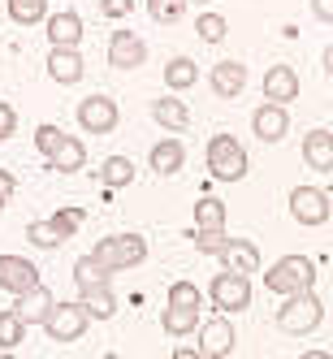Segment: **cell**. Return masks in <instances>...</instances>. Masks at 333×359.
I'll return each instance as SVG.
<instances>
[{"label":"cell","mask_w":333,"mask_h":359,"mask_svg":"<svg viewBox=\"0 0 333 359\" xmlns=\"http://www.w3.org/2000/svg\"><path fill=\"white\" fill-rule=\"evenodd\" d=\"M27 238H31L35 247H43V251H53V247L65 243V238H61V229H57L53 221H31V225H27Z\"/></svg>","instance_id":"obj_33"},{"label":"cell","mask_w":333,"mask_h":359,"mask_svg":"<svg viewBox=\"0 0 333 359\" xmlns=\"http://www.w3.org/2000/svg\"><path fill=\"white\" fill-rule=\"evenodd\" d=\"M61 139H65V130H61V126H53V121H43L39 130H35V147L43 151V156H48V151H53Z\"/></svg>","instance_id":"obj_37"},{"label":"cell","mask_w":333,"mask_h":359,"mask_svg":"<svg viewBox=\"0 0 333 359\" xmlns=\"http://www.w3.org/2000/svg\"><path fill=\"white\" fill-rule=\"evenodd\" d=\"M117 121H121V109H117V100L104 95V91H95L87 100H79V126L87 135H113L117 130Z\"/></svg>","instance_id":"obj_6"},{"label":"cell","mask_w":333,"mask_h":359,"mask_svg":"<svg viewBox=\"0 0 333 359\" xmlns=\"http://www.w3.org/2000/svg\"><path fill=\"white\" fill-rule=\"evenodd\" d=\"M251 130H255V139H264V143H281L290 135V113H286V104H264L251 113Z\"/></svg>","instance_id":"obj_11"},{"label":"cell","mask_w":333,"mask_h":359,"mask_svg":"<svg viewBox=\"0 0 333 359\" xmlns=\"http://www.w3.org/2000/svg\"><path fill=\"white\" fill-rule=\"evenodd\" d=\"M48 43L53 48H79L83 43V18L74 9H61V13H48Z\"/></svg>","instance_id":"obj_15"},{"label":"cell","mask_w":333,"mask_h":359,"mask_svg":"<svg viewBox=\"0 0 333 359\" xmlns=\"http://www.w3.org/2000/svg\"><path fill=\"white\" fill-rule=\"evenodd\" d=\"M203 161H208L217 182H243L247 177V151L234 135H212L203 147Z\"/></svg>","instance_id":"obj_3"},{"label":"cell","mask_w":333,"mask_h":359,"mask_svg":"<svg viewBox=\"0 0 333 359\" xmlns=\"http://www.w3.org/2000/svg\"><path fill=\"white\" fill-rule=\"evenodd\" d=\"M303 359H333V355H329V351H307Z\"/></svg>","instance_id":"obj_44"},{"label":"cell","mask_w":333,"mask_h":359,"mask_svg":"<svg viewBox=\"0 0 333 359\" xmlns=\"http://www.w3.org/2000/svg\"><path fill=\"white\" fill-rule=\"evenodd\" d=\"M22 338H27V325H22V316L13 307H5V312H0V351H13Z\"/></svg>","instance_id":"obj_30"},{"label":"cell","mask_w":333,"mask_h":359,"mask_svg":"<svg viewBox=\"0 0 333 359\" xmlns=\"http://www.w3.org/2000/svg\"><path fill=\"white\" fill-rule=\"evenodd\" d=\"M191 0H147V13L151 22H161V27H173V22H182Z\"/></svg>","instance_id":"obj_31"},{"label":"cell","mask_w":333,"mask_h":359,"mask_svg":"<svg viewBox=\"0 0 333 359\" xmlns=\"http://www.w3.org/2000/svg\"><path fill=\"white\" fill-rule=\"evenodd\" d=\"M208 299H212V307L221 316H229V312H247L251 307V277H243V273H217L212 281H208Z\"/></svg>","instance_id":"obj_5"},{"label":"cell","mask_w":333,"mask_h":359,"mask_svg":"<svg viewBox=\"0 0 333 359\" xmlns=\"http://www.w3.org/2000/svg\"><path fill=\"white\" fill-rule=\"evenodd\" d=\"M53 307H57L53 290H48L43 281H39L35 290H27V294H18V303H13V312L22 316V325H43V320H48V312H53Z\"/></svg>","instance_id":"obj_18"},{"label":"cell","mask_w":333,"mask_h":359,"mask_svg":"<svg viewBox=\"0 0 333 359\" xmlns=\"http://www.w3.org/2000/svg\"><path fill=\"white\" fill-rule=\"evenodd\" d=\"M35 286H39V269L27 260V255H0V290L27 294Z\"/></svg>","instance_id":"obj_10"},{"label":"cell","mask_w":333,"mask_h":359,"mask_svg":"<svg viewBox=\"0 0 333 359\" xmlns=\"http://www.w3.org/2000/svg\"><path fill=\"white\" fill-rule=\"evenodd\" d=\"M95 260L104 264L109 273H125V269H135L147 260V238L143 234H109V238H100L95 243Z\"/></svg>","instance_id":"obj_4"},{"label":"cell","mask_w":333,"mask_h":359,"mask_svg":"<svg viewBox=\"0 0 333 359\" xmlns=\"http://www.w3.org/2000/svg\"><path fill=\"white\" fill-rule=\"evenodd\" d=\"M221 264H225V273L251 277V273H260V247H255L251 238H229L225 251H221Z\"/></svg>","instance_id":"obj_16"},{"label":"cell","mask_w":333,"mask_h":359,"mask_svg":"<svg viewBox=\"0 0 333 359\" xmlns=\"http://www.w3.org/2000/svg\"><path fill=\"white\" fill-rule=\"evenodd\" d=\"M13 191H18V177H13L9 169H0V208L13 199Z\"/></svg>","instance_id":"obj_40"},{"label":"cell","mask_w":333,"mask_h":359,"mask_svg":"<svg viewBox=\"0 0 333 359\" xmlns=\"http://www.w3.org/2000/svg\"><path fill=\"white\" fill-rule=\"evenodd\" d=\"M95 182L104 187V191H121V187H130V182H135V161H130V156H109V161H100Z\"/></svg>","instance_id":"obj_23"},{"label":"cell","mask_w":333,"mask_h":359,"mask_svg":"<svg viewBox=\"0 0 333 359\" xmlns=\"http://www.w3.org/2000/svg\"><path fill=\"white\" fill-rule=\"evenodd\" d=\"M130 13H135V0H100V18L121 22V18H130Z\"/></svg>","instance_id":"obj_38"},{"label":"cell","mask_w":333,"mask_h":359,"mask_svg":"<svg viewBox=\"0 0 333 359\" xmlns=\"http://www.w3.org/2000/svg\"><path fill=\"white\" fill-rule=\"evenodd\" d=\"M151 117H156V126L169 130V135H182L186 126H191V109L182 104V100H173V95L151 100Z\"/></svg>","instance_id":"obj_21"},{"label":"cell","mask_w":333,"mask_h":359,"mask_svg":"<svg viewBox=\"0 0 333 359\" xmlns=\"http://www.w3.org/2000/svg\"><path fill=\"white\" fill-rule=\"evenodd\" d=\"M225 221H229V212H225L221 199H208V195H203V199L195 203V229H225Z\"/></svg>","instance_id":"obj_28"},{"label":"cell","mask_w":333,"mask_h":359,"mask_svg":"<svg viewBox=\"0 0 333 359\" xmlns=\"http://www.w3.org/2000/svg\"><path fill=\"white\" fill-rule=\"evenodd\" d=\"M303 165L316 173H333V135L329 130H307L303 135Z\"/></svg>","instance_id":"obj_19"},{"label":"cell","mask_w":333,"mask_h":359,"mask_svg":"<svg viewBox=\"0 0 333 359\" xmlns=\"http://www.w3.org/2000/svg\"><path fill=\"white\" fill-rule=\"evenodd\" d=\"M0 359H18V355H9V351H5V355H0Z\"/></svg>","instance_id":"obj_45"},{"label":"cell","mask_w":333,"mask_h":359,"mask_svg":"<svg viewBox=\"0 0 333 359\" xmlns=\"http://www.w3.org/2000/svg\"><path fill=\"white\" fill-rule=\"evenodd\" d=\"M173 359H203V355H199L195 346H177V351H173Z\"/></svg>","instance_id":"obj_42"},{"label":"cell","mask_w":333,"mask_h":359,"mask_svg":"<svg viewBox=\"0 0 333 359\" xmlns=\"http://www.w3.org/2000/svg\"><path fill=\"white\" fill-rule=\"evenodd\" d=\"M79 307H83L91 320H109V316L117 312V299H113L109 286H95V290H83V294H79Z\"/></svg>","instance_id":"obj_26"},{"label":"cell","mask_w":333,"mask_h":359,"mask_svg":"<svg viewBox=\"0 0 333 359\" xmlns=\"http://www.w3.org/2000/svg\"><path fill=\"white\" fill-rule=\"evenodd\" d=\"M329 212H333V203H329V195L320 191V187H294L290 191V217L299 221V225H325L329 221Z\"/></svg>","instance_id":"obj_8"},{"label":"cell","mask_w":333,"mask_h":359,"mask_svg":"<svg viewBox=\"0 0 333 359\" xmlns=\"http://www.w3.org/2000/svg\"><path fill=\"white\" fill-rule=\"evenodd\" d=\"M9 5V18L18 27H35V22L48 18V0H5Z\"/></svg>","instance_id":"obj_29"},{"label":"cell","mask_w":333,"mask_h":359,"mask_svg":"<svg viewBox=\"0 0 333 359\" xmlns=\"http://www.w3.org/2000/svg\"><path fill=\"white\" fill-rule=\"evenodd\" d=\"M169 307H203V294L195 281H173L169 286Z\"/></svg>","instance_id":"obj_34"},{"label":"cell","mask_w":333,"mask_h":359,"mask_svg":"<svg viewBox=\"0 0 333 359\" xmlns=\"http://www.w3.org/2000/svg\"><path fill=\"white\" fill-rule=\"evenodd\" d=\"M312 18H316V22H329V27H333V0H312Z\"/></svg>","instance_id":"obj_41"},{"label":"cell","mask_w":333,"mask_h":359,"mask_svg":"<svg viewBox=\"0 0 333 359\" xmlns=\"http://www.w3.org/2000/svg\"><path fill=\"white\" fill-rule=\"evenodd\" d=\"M199 83V65L191 61V57H173L169 65H165V87L169 91H191Z\"/></svg>","instance_id":"obj_25"},{"label":"cell","mask_w":333,"mask_h":359,"mask_svg":"<svg viewBox=\"0 0 333 359\" xmlns=\"http://www.w3.org/2000/svg\"><path fill=\"white\" fill-rule=\"evenodd\" d=\"M13 130H18V113H13V104H5V100H0V143L13 139Z\"/></svg>","instance_id":"obj_39"},{"label":"cell","mask_w":333,"mask_h":359,"mask_svg":"<svg viewBox=\"0 0 333 359\" xmlns=\"http://www.w3.org/2000/svg\"><path fill=\"white\" fill-rule=\"evenodd\" d=\"M109 269L95 260V255H83V260H74V286L79 290H95V286H109Z\"/></svg>","instance_id":"obj_24"},{"label":"cell","mask_w":333,"mask_h":359,"mask_svg":"<svg viewBox=\"0 0 333 359\" xmlns=\"http://www.w3.org/2000/svg\"><path fill=\"white\" fill-rule=\"evenodd\" d=\"M161 325H165L169 338H186V333L199 329V307H165Z\"/></svg>","instance_id":"obj_27"},{"label":"cell","mask_w":333,"mask_h":359,"mask_svg":"<svg viewBox=\"0 0 333 359\" xmlns=\"http://www.w3.org/2000/svg\"><path fill=\"white\" fill-rule=\"evenodd\" d=\"M147 165L156 169L161 177H173L177 169L186 165V147H182V139H161L156 147L147 151Z\"/></svg>","instance_id":"obj_22"},{"label":"cell","mask_w":333,"mask_h":359,"mask_svg":"<svg viewBox=\"0 0 333 359\" xmlns=\"http://www.w3.org/2000/svg\"><path fill=\"white\" fill-rule=\"evenodd\" d=\"M48 74H53V83H61V87H79L83 74H87L83 53L79 48H53V53H48Z\"/></svg>","instance_id":"obj_13"},{"label":"cell","mask_w":333,"mask_h":359,"mask_svg":"<svg viewBox=\"0 0 333 359\" xmlns=\"http://www.w3.org/2000/svg\"><path fill=\"white\" fill-rule=\"evenodd\" d=\"M48 221L61 229V238H74V234H79V225L87 221V212H83V208H61V212H53Z\"/></svg>","instance_id":"obj_36"},{"label":"cell","mask_w":333,"mask_h":359,"mask_svg":"<svg viewBox=\"0 0 333 359\" xmlns=\"http://www.w3.org/2000/svg\"><path fill=\"white\" fill-rule=\"evenodd\" d=\"M195 31H199V39H203V43H221V39L229 35V22H225L221 13H199Z\"/></svg>","instance_id":"obj_32"},{"label":"cell","mask_w":333,"mask_h":359,"mask_svg":"<svg viewBox=\"0 0 333 359\" xmlns=\"http://www.w3.org/2000/svg\"><path fill=\"white\" fill-rule=\"evenodd\" d=\"M147 61V43L135 31H113L109 35V65L113 69H139Z\"/></svg>","instance_id":"obj_12"},{"label":"cell","mask_w":333,"mask_h":359,"mask_svg":"<svg viewBox=\"0 0 333 359\" xmlns=\"http://www.w3.org/2000/svg\"><path fill=\"white\" fill-rule=\"evenodd\" d=\"M225 243H229L225 229H195V251L199 255H221Z\"/></svg>","instance_id":"obj_35"},{"label":"cell","mask_w":333,"mask_h":359,"mask_svg":"<svg viewBox=\"0 0 333 359\" xmlns=\"http://www.w3.org/2000/svg\"><path fill=\"white\" fill-rule=\"evenodd\" d=\"M87 325H91V316L83 312L79 303H57L53 312H48V320H43V333L53 342H79L87 333Z\"/></svg>","instance_id":"obj_7"},{"label":"cell","mask_w":333,"mask_h":359,"mask_svg":"<svg viewBox=\"0 0 333 359\" xmlns=\"http://www.w3.org/2000/svg\"><path fill=\"white\" fill-rule=\"evenodd\" d=\"M320 320H325V303L316 299V290L286 294V303L277 307V329L290 333V338H307V333H316Z\"/></svg>","instance_id":"obj_1"},{"label":"cell","mask_w":333,"mask_h":359,"mask_svg":"<svg viewBox=\"0 0 333 359\" xmlns=\"http://www.w3.org/2000/svg\"><path fill=\"white\" fill-rule=\"evenodd\" d=\"M320 65H325V74H329V79H333V43L325 48V57H320Z\"/></svg>","instance_id":"obj_43"},{"label":"cell","mask_w":333,"mask_h":359,"mask_svg":"<svg viewBox=\"0 0 333 359\" xmlns=\"http://www.w3.org/2000/svg\"><path fill=\"white\" fill-rule=\"evenodd\" d=\"M264 100L269 104H290V100H299V74L290 65H269L264 69Z\"/></svg>","instance_id":"obj_17"},{"label":"cell","mask_w":333,"mask_h":359,"mask_svg":"<svg viewBox=\"0 0 333 359\" xmlns=\"http://www.w3.org/2000/svg\"><path fill=\"white\" fill-rule=\"evenodd\" d=\"M208 87L221 95V100H238L243 87H247V65L243 61H217L208 69Z\"/></svg>","instance_id":"obj_14"},{"label":"cell","mask_w":333,"mask_h":359,"mask_svg":"<svg viewBox=\"0 0 333 359\" xmlns=\"http://www.w3.org/2000/svg\"><path fill=\"white\" fill-rule=\"evenodd\" d=\"M264 286L269 294H299V290H312L316 286V264L307 255H281V260L264 273Z\"/></svg>","instance_id":"obj_2"},{"label":"cell","mask_w":333,"mask_h":359,"mask_svg":"<svg viewBox=\"0 0 333 359\" xmlns=\"http://www.w3.org/2000/svg\"><path fill=\"white\" fill-rule=\"evenodd\" d=\"M48 169L53 173H79L83 165H87V147H83V139H74V135H65L53 151H48Z\"/></svg>","instance_id":"obj_20"},{"label":"cell","mask_w":333,"mask_h":359,"mask_svg":"<svg viewBox=\"0 0 333 359\" xmlns=\"http://www.w3.org/2000/svg\"><path fill=\"white\" fill-rule=\"evenodd\" d=\"M199 355L203 359H225L229 351H234V342H238V333H234V325H229V316H212V320H203L199 329Z\"/></svg>","instance_id":"obj_9"}]
</instances>
